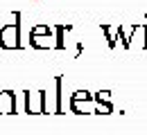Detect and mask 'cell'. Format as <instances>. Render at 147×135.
Instances as JSON below:
<instances>
[{
	"label": "cell",
	"mask_w": 147,
	"mask_h": 135,
	"mask_svg": "<svg viewBox=\"0 0 147 135\" xmlns=\"http://www.w3.org/2000/svg\"><path fill=\"white\" fill-rule=\"evenodd\" d=\"M61 86H63V79L61 77H57L55 79V90H57V104H55V108H52V113L55 115H61L63 113V92H61Z\"/></svg>",
	"instance_id": "ba28073f"
},
{
	"label": "cell",
	"mask_w": 147,
	"mask_h": 135,
	"mask_svg": "<svg viewBox=\"0 0 147 135\" xmlns=\"http://www.w3.org/2000/svg\"><path fill=\"white\" fill-rule=\"evenodd\" d=\"M16 113V95L11 90H0V115Z\"/></svg>",
	"instance_id": "5b68a950"
},
{
	"label": "cell",
	"mask_w": 147,
	"mask_h": 135,
	"mask_svg": "<svg viewBox=\"0 0 147 135\" xmlns=\"http://www.w3.org/2000/svg\"><path fill=\"white\" fill-rule=\"evenodd\" d=\"M68 108L75 115H95V99L88 90H75L68 99Z\"/></svg>",
	"instance_id": "3957f363"
},
{
	"label": "cell",
	"mask_w": 147,
	"mask_h": 135,
	"mask_svg": "<svg viewBox=\"0 0 147 135\" xmlns=\"http://www.w3.org/2000/svg\"><path fill=\"white\" fill-rule=\"evenodd\" d=\"M30 45L34 50H57V39H55V27L36 23L30 29Z\"/></svg>",
	"instance_id": "6da1fadb"
},
{
	"label": "cell",
	"mask_w": 147,
	"mask_h": 135,
	"mask_svg": "<svg viewBox=\"0 0 147 135\" xmlns=\"http://www.w3.org/2000/svg\"><path fill=\"white\" fill-rule=\"evenodd\" d=\"M73 32V25H55V39H57V50H66V34Z\"/></svg>",
	"instance_id": "52a82bcc"
},
{
	"label": "cell",
	"mask_w": 147,
	"mask_h": 135,
	"mask_svg": "<svg viewBox=\"0 0 147 135\" xmlns=\"http://www.w3.org/2000/svg\"><path fill=\"white\" fill-rule=\"evenodd\" d=\"M0 47L2 50H20V11H14L11 23L0 27Z\"/></svg>",
	"instance_id": "7a4b0ae2"
},
{
	"label": "cell",
	"mask_w": 147,
	"mask_h": 135,
	"mask_svg": "<svg viewBox=\"0 0 147 135\" xmlns=\"http://www.w3.org/2000/svg\"><path fill=\"white\" fill-rule=\"evenodd\" d=\"M113 101H95V115H111Z\"/></svg>",
	"instance_id": "9c48e42d"
},
{
	"label": "cell",
	"mask_w": 147,
	"mask_h": 135,
	"mask_svg": "<svg viewBox=\"0 0 147 135\" xmlns=\"http://www.w3.org/2000/svg\"><path fill=\"white\" fill-rule=\"evenodd\" d=\"M143 50H147V23L143 25Z\"/></svg>",
	"instance_id": "30bf717a"
},
{
	"label": "cell",
	"mask_w": 147,
	"mask_h": 135,
	"mask_svg": "<svg viewBox=\"0 0 147 135\" xmlns=\"http://www.w3.org/2000/svg\"><path fill=\"white\" fill-rule=\"evenodd\" d=\"M100 29H102V34H104V39H107V45H109L111 50L118 45V32H120V25H100Z\"/></svg>",
	"instance_id": "8992f818"
},
{
	"label": "cell",
	"mask_w": 147,
	"mask_h": 135,
	"mask_svg": "<svg viewBox=\"0 0 147 135\" xmlns=\"http://www.w3.org/2000/svg\"><path fill=\"white\" fill-rule=\"evenodd\" d=\"M25 113L43 115L48 110V92L45 90H25Z\"/></svg>",
	"instance_id": "277c9868"
}]
</instances>
